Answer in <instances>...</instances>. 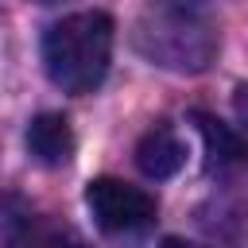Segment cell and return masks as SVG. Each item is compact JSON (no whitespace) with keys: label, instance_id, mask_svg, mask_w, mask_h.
Masks as SVG:
<instances>
[{"label":"cell","instance_id":"obj_1","mask_svg":"<svg viewBox=\"0 0 248 248\" xmlns=\"http://www.w3.org/2000/svg\"><path fill=\"white\" fill-rule=\"evenodd\" d=\"M132 46L151 66L174 74H202L217 58V31L182 0H159L132 23Z\"/></svg>","mask_w":248,"mask_h":248},{"label":"cell","instance_id":"obj_2","mask_svg":"<svg viewBox=\"0 0 248 248\" xmlns=\"http://www.w3.org/2000/svg\"><path fill=\"white\" fill-rule=\"evenodd\" d=\"M112 19L105 12H74L46 27L43 35V66L46 78L74 97L93 93L112 62Z\"/></svg>","mask_w":248,"mask_h":248},{"label":"cell","instance_id":"obj_3","mask_svg":"<svg viewBox=\"0 0 248 248\" xmlns=\"http://www.w3.org/2000/svg\"><path fill=\"white\" fill-rule=\"evenodd\" d=\"M85 205L93 213V221L105 232H143L155 221V198L132 182L120 178H93L85 186Z\"/></svg>","mask_w":248,"mask_h":248},{"label":"cell","instance_id":"obj_4","mask_svg":"<svg viewBox=\"0 0 248 248\" xmlns=\"http://www.w3.org/2000/svg\"><path fill=\"white\" fill-rule=\"evenodd\" d=\"M27 151L43 167H62L74 159V128L62 112H39L27 124Z\"/></svg>","mask_w":248,"mask_h":248},{"label":"cell","instance_id":"obj_5","mask_svg":"<svg viewBox=\"0 0 248 248\" xmlns=\"http://www.w3.org/2000/svg\"><path fill=\"white\" fill-rule=\"evenodd\" d=\"M190 120L198 124V132H202V140H205V167H209V170L225 174V170H236V167L248 159L244 140H240L229 124H221L213 112L194 108V112H190Z\"/></svg>","mask_w":248,"mask_h":248},{"label":"cell","instance_id":"obj_6","mask_svg":"<svg viewBox=\"0 0 248 248\" xmlns=\"http://www.w3.org/2000/svg\"><path fill=\"white\" fill-rule=\"evenodd\" d=\"M182 163H186V143H182L170 128H151V132L140 140V147H136V167H140L147 178H155V182L174 178V174L182 170Z\"/></svg>","mask_w":248,"mask_h":248},{"label":"cell","instance_id":"obj_7","mask_svg":"<svg viewBox=\"0 0 248 248\" xmlns=\"http://www.w3.org/2000/svg\"><path fill=\"white\" fill-rule=\"evenodd\" d=\"M31 229V205L19 194H0V244H16Z\"/></svg>","mask_w":248,"mask_h":248},{"label":"cell","instance_id":"obj_8","mask_svg":"<svg viewBox=\"0 0 248 248\" xmlns=\"http://www.w3.org/2000/svg\"><path fill=\"white\" fill-rule=\"evenodd\" d=\"M12 248H89V244L70 229H27Z\"/></svg>","mask_w":248,"mask_h":248},{"label":"cell","instance_id":"obj_9","mask_svg":"<svg viewBox=\"0 0 248 248\" xmlns=\"http://www.w3.org/2000/svg\"><path fill=\"white\" fill-rule=\"evenodd\" d=\"M232 108H236V120L248 128V81L236 85V93H232Z\"/></svg>","mask_w":248,"mask_h":248},{"label":"cell","instance_id":"obj_10","mask_svg":"<svg viewBox=\"0 0 248 248\" xmlns=\"http://www.w3.org/2000/svg\"><path fill=\"white\" fill-rule=\"evenodd\" d=\"M159 248H209V244H190V240H178V236H167Z\"/></svg>","mask_w":248,"mask_h":248},{"label":"cell","instance_id":"obj_11","mask_svg":"<svg viewBox=\"0 0 248 248\" xmlns=\"http://www.w3.org/2000/svg\"><path fill=\"white\" fill-rule=\"evenodd\" d=\"M182 4H202V0H182Z\"/></svg>","mask_w":248,"mask_h":248},{"label":"cell","instance_id":"obj_12","mask_svg":"<svg viewBox=\"0 0 248 248\" xmlns=\"http://www.w3.org/2000/svg\"><path fill=\"white\" fill-rule=\"evenodd\" d=\"M43 4H46V0H43Z\"/></svg>","mask_w":248,"mask_h":248}]
</instances>
